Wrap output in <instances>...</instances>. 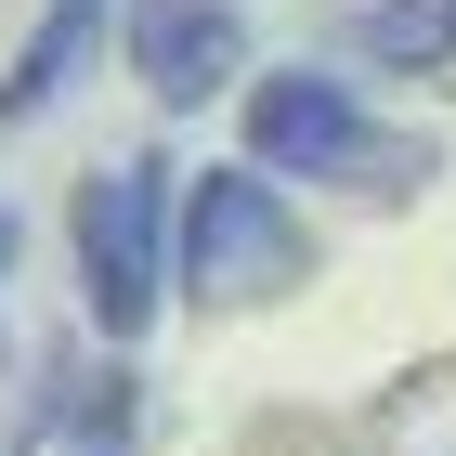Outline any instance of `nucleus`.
<instances>
[{"instance_id":"obj_5","label":"nucleus","mask_w":456,"mask_h":456,"mask_svg":"<svg viewBox=\"0 0 456 456\" xmlns=\"http://www.w3.org/2000/svg\"><path fill=\"white\" fill-rule=\"evenodd\" d=\"M78 53H92V0H53V27H39L27 53H13V78H0V131L53 105V92H66V78H78Z\"/></svg>"},{"instance_id":"obj_7","label":"nucleus","mask_w":456,"mask_h":456,"mask_svg":"<svg viewBox=\"0 0 456 456\" xmlns=\"http://www.w3.org/2000/svg\"><path fill=\"white\" fill-rule=\"evenodd\" d=\"M0 274H13V222H0Z\"/></svg>"},{"instance_id":"obj_3","label":"nucleus","mask_w":456,"mask_h":456,"mask_svg":"<svg viewBox=\"0 0 456 456\" xmlns=\"http://www.w3.org/2000/svg\"><path fill=\"white\" fill-rule=\"evenodd\" d=\"M170 157H105L78 183V314L105 339H143L170 300Z\"/></svg>"},{"instance_id":"obj_2","label":"nucleus","mask_w":456,"mask_h":456,"mask_svg":"<svg viewBox=\"0 0 456 456\" xmlns=\"http://www.w3.org/2000/svg\"><path fill=\"white\" fill-rule=\"evenodd\" d=\"M248 157L274 183H365V196H404L430 170V143H391L379 118L352 105V78H314V66L248 78Z\"/></svg>"},{"instance_id":"obj_6","label":"nucleus","mask_w":456,"mask_h":456,"mask_svg":"<svg viewBox=\"0 0 456 456\" xmlns=\"http://www.w3.org/2000/svg\"><path fill=\"white\" fill-rule=\"evenodd\" d=\"M365 66H404V78H430V66H456V0H365Z\"/></svg>"},{"instance_id":"obj_1","label":"nucleus","mask_w":456,"mask_h":456,"mask_svg":"<svg viewBox=\"0 0 456 456\" xmlns=\"http://www.w3.org/2000/svg\"><path fill=\"white\" fill-rule=\"evenodd\" d=\"M300 274H314V235H300V209H287V183L261 170V157H222V170H196L170 196V287L183 300L261 314V300H287Z\"/></svg>"},{"instance_id":"obj_4","label":"nucleus","mask_w":456,"mask_h":456,"mask_svg":"<svg viewBox=\"0 0 456 456\" xmlns=\"http://www.w3.org/2000/svg\"><path fill=\"white\" fill-rule=\"evenodd\" d=\"M118 53H131V78L183 118V105H209V92L248 78V13L235 0H131V13H118Z\"/></svg>"}]
</instances>
